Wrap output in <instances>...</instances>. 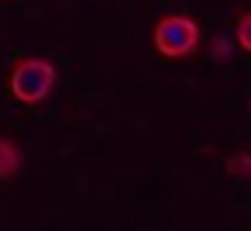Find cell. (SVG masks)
<instances>
[{
    "instance_id": "6da1fadb",
    "label": "cell",
    "mask_w": 251,
    "mask_h": 231,
    "mask_svg": "<svg viewBox=\"0 0 251 231\" xmlns=\"http://www.w3.org/2000/svg\"><path fill=\"white\" fill-rule=\"evenodd\" d=\"M52 83H55V69H52V62H45V59H21V62L14 66V73H11V93H14L21 104H38V100H45L49 90H52Z\"/></svg>"
},
{
    "instance_id": "7a4b0ae2",
    "label": "cell",
    "mask_w": 251,
    "mask_h": 231,
    "mask_svg": "<svg viewBox=\"0 0 251 231\" xmlns=\"http://www.w3.org/2000/svg\"><path fill=\"white\" fill-rule=\"evenodd\" d=\"M200 45V25L189 21V18H162L155 25V49L165 56V59H182L189 52H196Z\"/></svg>"
},
{
    "instance_id": "3957f363",
    "label": "cell",
    "mask_w": 251,
    "mask_h": 231,
    "mask_svg": "<svg viewBox=\"0 0 251 231\" xmlns=\"http://www.w3.org/2000/svg\"><path fill=\"white\" fill-rule=\"evenodd\" d=\"M18 166H21V152H18V145H14L11 138H0V179L14 176Z\"/></svg>"
},
{
    "instance_id": "277c9868",
    "label": "cell",
    "mask_w": 251,
    "mask_h": 231,
    "mask_svg": "<svg viewBox=\"0 0 251 231\" xmlns=\"http://www.w3.org/2000/svg\"><path fill=\"white\" fill-rule=\"evenodd\" d=\"M237 42L244 45V52H251V14H244L237 21Z\"/></svg>"
},
{
    "instance_id": "5b68a950",
    "label": "cell",
    "mask_w": 251,
    "mask_h": 231,
    "mask_svg": "<svg viewBox=\"0 0 251 231\" xmlns=\"http://www.w3.org/2000/svg\"><path fill=\"white\" fill-rule=\"evenodd\" d=\"M227 169H230V173H244V176H251V155H230Z\"/></svg>"
}]
</instances>
